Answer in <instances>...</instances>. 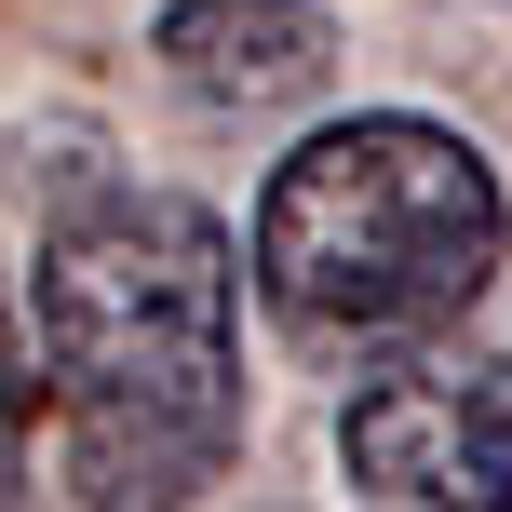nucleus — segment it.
I'll use <instances>...</instances> for the list:
<instances>
[{"label": "nucleus", "instance_id": "1", "mask_svg": "<svg viewBox=\"0 0 512 512\" xmlns=\"http://www.w3.org/2000/svg\"><path fill=\"white\" fill-rule=\"evenodd\" d=\"M41 405L95 512H189L243 445V270L176 189H81L41 243Z\"/></svg>", "mask_w": 512, "mask_h": 512}, {"label": "nucleus", "instance_id": "2", "mask_svg": "<svg viewBox=\"0 0 512 512\" xmlns=\"http://www.w3.org/2000/svg\"><path fill=\"white\" fill-rule=\"evenodd\" d=\"M499 256H512L499 162L459 122L351 108L270 162L243 270L297 351H418L499 283Z\"/></svg>", "mask_w": 512, "mask_h": 512}, {"label": "nucleus", "instance_id": "3", "mask_svg": "<svg viewBox=\"0 0 512 512\" xmlns=\"http://www.w3.org/2000/svg\"><path fill=\"white\" fill-rule=\"evenodd\" d=\"M337 459L391 512H512V364L445 337L391 351L337 418Z\"/></svg>", "mask_w": 512, "mask_h": 512}, {"label": "nucleus", "instance_id": "4", "mask_svg": "<svg viewBox=\"0 0 512 512\" xmlns=\"http://www.w3.org/2000/svg\"><path fill=\"white\" fill-rule=\"evenodd\" d=\"M149 54L203 108H297L324 81V14L310 0H162Z\"/></svg>", "mask_w": 512, "mask_h": 512}]
</instances>
